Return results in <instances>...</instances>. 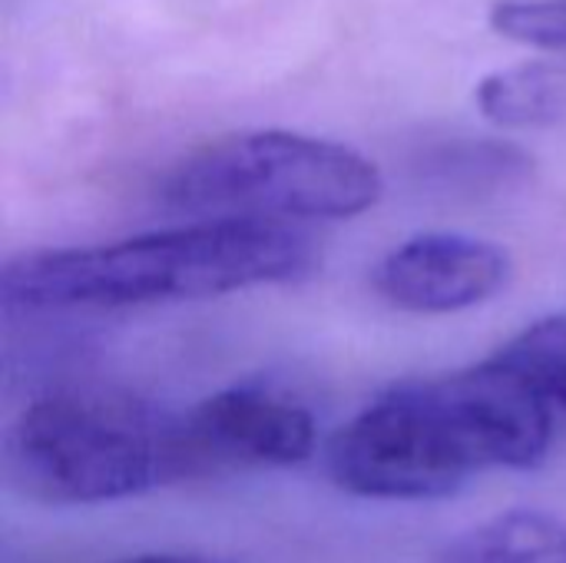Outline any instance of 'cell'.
I'll return each instance as SVG.
<instances>
[{
    "instance_id": "1",
    "label": "cell",
    "mask_w": 566,
    "mask_h": 563,
    "mask_svg": "<svg viewBox=\"0 0 566 563\" xmlns=\"http://www.w3.org/2000/svg\"><path fill=\"white\" fill-rule=\"evenodd\" d=\"M554 441L551 405L494 355L411 378L345 421L328 445L332 481L365 501H438L484 471L537 468Z\"/></svg>"
},
{
    "instance_id": "2",
    "label": "cell",
    "mask_w": 566,
    "mask_h": 563,
    "mask_svg": "<svg viewBox=\"0 0 566 563\" xmlns=\"http://www.w3.org/2000/svg\"><path fill=\"white\" fill-rule=\"evenodd\" d=\"M312 269L298 226L196 219L129 239L36 249L3 265V302L23 312H119L279 285Z\"/></svg>"
},
{
    "instance_id": "3",
    "label": "cell",
    "mask_w": 566,
    "mask_h": 563,
    "mask_svg": "<svg viewBox=\"0 0 566 563\" xmlns=\"http://www.w3.org/2000/svg\"><path fill=\"white\" fill-rule=\"evenodd\" d=\"M10 484L50 508H90L189 481L179 415L116 388H56L7 431Z\"/></svg>"
},
{
    "instance_id": "4",
    "label": "cell",
    "mask_w": 566,
    "mask_h": 563,
    "mask_svg": "<svg viewBox=\"0 0 566 563\" xmlns=\"http://www.w3.org/2000/svg\"><path fill=\"white\" fill-rule=\"evenodd\" d=\"M381 192V169L368 156L289 129H249L202 143L159 183V199L176 212L285 226L355 219L375 209Z\"/></svg>"
},
{
    "instance_id": "5",
    "label": "cell",
    "mask_w": 566,
    "mask_h": 563,
    "mask_svg": "<svg viewBox=\"0 0 566 563\" xmlns=\"http://www.w3.org/2000/svg\"><path fill=\"white\" fill-rule=\"evenodd\" d=\"M189 478L295 468L315 455V415L269 388L232 385L179 415Z\"/></svg>"
},
{
    "instance_id": "6",
    "label": "cell",
    "mask_w": 566,
    "mask_h": 563,
    "mask_svg": "<svg viewBox=\"0 0 566 563\" xmlns=\"http://www.w3.org/2000/svg\"><path fill=\"white\" fill-rule=\"evenodd\" d=\"M511 279V256L478 236L421 232L378 259L375 292L398 312L454 315L491 302Z\"/></svg>"
},
{
    "instance_id": "7",
    "label": "cell",
    "mask_w": 566,
    "mask_h": 563,
    "mask_svg": "<svg viewBox=\"0 0 566 563\" xmlns=\"http://www.w3.org/2000/svg\"><path fill=\"white\" fill-rule=\"evenodd\" d=\"M474 103L504 129H547L566 123V60H527L488 73Z\"/></svg>"
},
{
    "instance_id": "8",
    "label": "cell",
    "mask_w": 566,
    "mask_h": 563,
    "mask_svg": "<svg viewBox=\"0 0 566 563\" xmlns=\"http://www.w3.org/2000/svg\"><path fill=\"white\" fill-rule=\"evenodd\" d=\"M448 563H566V521L534 508L504 511L468 531Z\"/></svg>"
},
{
    "instance_id": "9",
    "label": "cell",
    "mask_w": 566,
    "mask_h": 563,
    "mask_svg": "<svg viewBox=\"0 0 566 563\" xmlns=\"http://www.w3.org/2000/svg\"><path fill=\"white\" fill-rule=\"evenodd\" d=\"M494 358L517 372L551 405V411L566 415V315L537 319L501 345Z\"/></svg>"
},
{
    "instance_id": "10",
    "label": "cell",
    "mask_w": 566,
    "mask_h": 563,
    "mask_svg": "<svg viewBox=\"0 0 566 563\" xmlns=\"http://www.w3.org/2000/svg\"><path fill=\"white\" fill-rule=\"evenodd\" d=\"M431 169L461 189H497L531 173V159L507 143H454L434 153Z\"/></svg>"
},
{
    "instance_id": "11",
    "label": "cell",
    "mask_w": 566,
    "mask_h": 563,
    "mask_svg": "<svg viewBox=\"0 0 566 563\" xmlns=\"http://www.w3.org/2000/svg\"><path fill=\"white\" fill-rule=\"evenodd\" d=\"M488 23L507 40L566 53V0H497Z\"/></svg>"
},
{
    "instance_id": "12",
    "label": "cell",
    "mask_w": 566,
    "mask_h": 563,
    "mask_svg": "<svg viewBox=\"0 0 566 563\" xmlns=\"http://www.w3.org/2000/svg\"><path fill=\"white\" fill-rule=\"evenodd\" d=\"M116 563H232L222 557H209V554H186V551H156V554H136V557H123Z\"/></svg>"
}]
</instances>
